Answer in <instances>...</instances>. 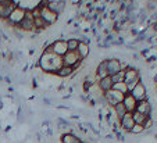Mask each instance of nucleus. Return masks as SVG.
Segmentation results:
<instances>
[{
    "mask_svg": "<svg viewBox=\"0 0 157 143\" xmlns=\"http://www.w3.org/2000/svg\"><path fill=\"white\" fill-rule=\"evenodd\" d=\"M36 65L40 70H43L45 72L56 74L63 67V57H60V56H57L54 53H46V51H43Z\"/></svg>",
    "mask_w": 157,
    "mask_h": 143,
    "instance_id": "f257e3e1",
    "label": "nucleus"
},
{
    "mask_svg": "<svg viewBox=\"0 0 157 143\" xmlns=\"http://www.w3.org/2000/svg\"><path fill=\"white\" fill-rule=\"evenodd\" d=\"M25 11H26V8L21 7V6H17V8H15V10L11 13L10 17L6 20V22L11 26H17L20 22L25 18Z\"/></svg>",
    "mask_w": 157,
    "mask_h": 143,
    "instance_id": "f03ea898",
    "label": "nucleus"
},
{
    "mask_svg": "<svg viewBox=\"0 0 157 143\" xmlns=\"http://www.w3.org/2000/svg\"><path fill=\"white\" fill-rule=\"evenodd\" d=\"M17 28L22 29V31H26V32H32L35 29V25H33V15H32V11L31 10H26L25 11V18L20 22Z\"/></svg>",
    "mask_w": 157,
    "mask_h": 143,
    "instance_id": "7ed1b4c3",
    "label": "nucleus"
},
{
    "mask_svg": "<svg viewBox=\"0 0 157 143\" xmlns=\"http://www.w3.org/2000/svg\"><path fill=\"white\" fill-rule=\"evenodd\" d=\"M129 93H131L132 96L135 97L136 101H140V100H145V99H149V97H147V92H146V86L143 85L142 81H140V82H139L138 85H136Z\"/></svg>",
    "mask_w": 157,
    "mask_h": 143,
    "instance_id": "20e7f679",
    "label": "nucleus"
},
{
    "mask_svg": "<svg viewBox=\"0 0 157 143\" xmlns=\"http://www.w3.org/2000/svg\"><path fill=\"white\" fill-rule=\"evenodd\" d=\"M50 46H51L53 53L57 54V56H60V57H63V56L68 51V47H67V40H61V39L54 40Z\"/></svg>",
    "mask_w": 157,
    "mask_h": 143,
    "instance_id": "39448f33",
    "label": "nucleus"
},
{
    "mask_svg": "<svg viewBox=\"0 0 157 143\" xmlns=\"http://www.w3.org/2000/svg\"><path fill=\"white\" fill-rule=\"evenodd\" d=\"M39 8H40V17L43 18L49 25H51V24H54V22L57 21L59 14H56L54 11H51L48 6H46V7H39Z\"/></svg>",
    "mask_w": 157,
    "mask_h": 143,
    "instance_id": "423d86ee",
    "label": "nucleus"
},
{
    "mask_svg": "<svg viewBox=\"0 0 157 143\" xmlns=\"http://www.w3.org/2000/svg\"><path fill=\"white\" fill-rule=\"evenodd\" d=\"M78 61H82L79 57L78 51H67L63 56V65H68V67H74Z\"/></svg>",
    "mask_w": 157,
    "mask_h": 143,
    "instance_id": "0eeeda50",
    "label": "nucleus"
},
{
    "mask_svg": "<svg viewBox=\"0 0 157 143\" xmlns=\"http://www.w3.org/2000/svg\"><path fill=\"white\" fill-rule=\"evenodd\" d=\"M107 71H109V75H114V74L122 71L121 61L118 58H107Z\"/></svg>",
    "mask_w": 157,
    "mask_h": 143,
    "instance_id": "6e6552de",
    "label": "nucleus"
},
{
    "mask_svg": "<svg viewBox=\"0 0 157 143\" xmlns=\"http://www.w3.org/2000/svg\"><path fill=\"white\" fill-rule=\"evenodd\" d=\"M122 104L125 106L127 113H134V111L136 110V104H138V101H136V99L132 96L131 93H127L125 97H124V100H122Z\"/></svg>",
    "mask_w": 157,
    "mask_h": 143,
    "instance_id": "1a4fd4ad",
    "label": "nucleus"
},
{
    "mask_svg": "<svg viewBox=\"0 0 157 143\" xmlns=\"http://www.w3.org/2000/svg\"><path fill=\"white\" fill-rule=\"evenodd\" d=\"M120 125H121V129L125 131V132H129L131 128L135 125V122H134V118H132V113H127L124 117L120 120Z\"/></svg>",
    "mask_w": 157,
    "mask_h": 143,
    "instance_id": "9d476101",
    "label": "nucleus"
},
{
    "mask_svg": "<svg viewBox=\"0 0 157 143\" xmlns=\"http://www.w3.org/2000/svg\"><path fill=\"white\" fill-rule=\"evenodd\" d=\"M135 111H139V113H142V114L150 117V114H152V103L149 101V99H145V100L138 101Z\"/></svg>",
    "mask_w": 157,
    "mask_h": 143,
    "instance_id": "9b49d317",
    "label": "nucleus"
},
{
    "mask_svg": "<svg viewBox=\"0 0 157 143\" xmlns=\"http://www.w3.org/2000/svg\"><path fill=\"white\" fill-rule=\"evenodd\" d=\"M106 76H109V71H107V58H104L103 61H100L97 65V70H96V82L97 81H100V79L106 78Z\"/></svg>",
    "mask_w": 157,
    "mask_h": 143,
    "instance_id": "f8f14e48",
    "label": "nucleus"
},
{
    "mask_svg": "<svg viewBox=\"0 0 157 143\" xmlns=\"http://www.w3.org/2000/svg\"><path fill=\"white\" fill-rule=\"evenodd\" d=\"M124 71H125V78H124V82L125 83L131 82V81H134V79H136V78H139V76H140V75H139V70L131 67V65H128Z\"/></svg>",
    "mask_w": 157,
    "mask_h": 143,
    "instance_id": "ddd939ff",
    "label": "nucleus"
},
{
    "mask_svg": "<svg viewBox=\"0 0 157 143\" xmlns=\"http://www.w3.org/2000/svg\"><path fill=\"white\" fill-rule=\"evenodd\" d=\"M97 85L99 88H100V90H102L103 93L109 92L111 88H113V81H111V76H106V78L100 79V81H97Z\"/></svg>",
    "mask_w": 157,
    "mask_h": 143,
    "instance_id": "4468645a",
    "label": "nucleus"
},
{
    "mask_svg": "<svg viewBox=\"0 0 157 143\" xmlns=\"http://www.w3.org/2000/svg\"><path fill=\"white\" fill-rule=\"evenodd\" d=\"M77 51H78V54H79L81 60H85V58H88L89 54H91V47H89L88 43L79 42V46H78Z\"/></svg>",
    "mask_w": 157,
    "mask_h": 143,
    "instance_id": "2eb2a0df",
    "label": "nucleus"
},
{
    "mask_svg": "<svg viewBox=\"0 0 157 143\" xmlns=\"http://www.w3.org/2000/svg\"><path fill=\"white\" fill-rule=\"evenodd\" d=\"M61 143H84V142L75 133L68 132V133H63L61 135Z\"/></svg>",
    "mask_w": 157,
    "mask_h": 143,
    "instance_id": "dca6fc26",
    "label": "nucleus"
},
{
    "mask_svg": "<svg viewBox=\"0 0 157 143\" xmlns=\"http://www.w3.org/2000/svg\"><path fill=\"white\" fill-rule=\"evenodd\" d=\"M74 68L72 67H68V65H63L61 68H60L59 71L56 72V75L60 76V78H68V76H71L74 74Z\"/></svg>",
    "mask_w": 157,
    "mask_h": 143,
    "instance_id": "f3484780",
    "label": "nucleus"
},
{
    "mask_svg": "<svg viewBox=\"0 0 157 143\" xmlns=\"http://www.w3.org/2000/svg\"><path fill=\"white\" fill-rule=\"evenodd\" d=\"M64 6H66V2H50L48 4V7L51 11H54L56 14H60L63 10H64Z\"/></svg>",
    "mask_w": 157,
    "mask_h": 143,
    "instance_id": "a211bd4d",
    "label": "nucleus"
},
{
    "mask_svg": "<svg viewBox=\"0 0 157 143\" xmlns=\"http://www.w3.org/2000/svg\"><path fill=\"white\" fill-rule=\"evenodd\" d=\"M132 118H134V122H135V124H138V125H143L149 117L145 115V114H142V113H139V111H134V113H132Z\"/></svg>",
    "mask_w": 157,
    "mask_h": 143,
    "instance_id": "6ab92c4d",
    "label": "nucleus"
},
{
    "mask_svg": "<svg viewBox=\"0 0 157 143\" xmlns=\"http://www.w3.org/2000/svg\"><path fill=\"white\" fill-rule=\"evenodd\" d=\"M17 6H18V4L15 3V2H13V3H11V4H8V6H6V8H4V11H3V14L0 15V18H2V20H4V21H6V20H7V18L11 15V13H13V11H14L15 8H17Z\"/></svg>",
    "mask_w": 157,
    "mask_h": 143,
    "instance_id": "aec40b11",
    "label": "nucleus"
},
{
    "mask_svg": "<svg viewBox=\"0 0 157 143\" xmlns=\"http://www.w3.org/2000/svg\"><path fill=\"white\" fill-rule=\"evenodd\" d=\"M33 25H35V29H38V31H43V29H46L49 26V24L42 17H38V18H33Z\"/></svg>",
    "mask_w": 157,
    "mask_h": 143,
    "instance_id": "412c9836",
    "label": "nucleus"
},
{
    "mask_svg": "<svg viewBox=\"0 0 157 143\" xmlns=\"http://www.w3.org/2000/svg\"><path fill=\"white\" fill-rule=\"evenodd\" d=\"M113 110H114V113H115V117L118 118V121H120L121 118L124 117L125 114H127V110H125V106L122 103H118L117 106H114L113 107Z\"/></svg>",
    "mask_w": 157,
    "mask_h": 143,
    "instance_id": "4be33fe9",
    "label": "nucleus"
},
{
    "mask_svg": "<svg viewBox=\"0 0 157 143\" xmlns=\"http://www.w3.org/2000/svg\"><path fill=\"white\" fill-rule=\"evenodd\" d=\"M107 93H109L110 96L113 97V99H114L115 101H118V103H122V100H124V97H125L124 93L118 92V90H114V89H110Z\"/></svg>",
    "mask_w": 157,
    "mask_h": 143,
    "instance_id": "5701e85b",
    "label": "nucleus"
},
{
    "mask_svg": "<svg viewBox=\"0 0 157 143\" xmlns=\"http://www.w3.org/2000/svg\"><path fill=\"white\" fill-rule=\"evenodd\" d=\"M78 46H79V39L71 38V39L67 40V47H68V51H77Z\"/></svg>",
    "mask_w": 157,
    "mask_h": 143,
    "instance_id": "b1692460",
    "label": "nucleus"
},
{
    "mask_svg": "<svg viewBox=\"0 0 157 143\" xmlns=\"http://www.w3.org/2000/svg\"><path fill=\"white\" fill-rule=\"evenodd\" d=\"M111 89H114V90H118V92L124 93V95H127V93H129V92H128V86H127V83H125V82L113 83V88H111Z\"/></svg>",
    "mask_w": 157,
    "mask_h": 143,
    "instance_id": "393cba45",
    "label": "nucleus"
},
{
    "mask_svg": "<svg viewBox=\"0 0 157 143\" xmlns=\"http://www.w3.org/2000/svg\"><path fill=\"white\" fill-rule=\"evenodd\" d=\"M111 76V81L113 83H118V82H124V78H125V71H120L114 75H110Z\"/></svg>",
    "mask_w": 157,
    "mask_h": 143,
    "instance_id": "a878e982",
    "label": "nucleus"
},
{
    "mask_svg": "<svg viewBox=\"0 0 157 143\" xmlns=\"http://www.w3.org/2000/svg\"><path fill=\"white\" fill-rule=\"evenodd\" d=\"M145 132V128H143V125H138V124H135V125L131 128V131H129V133H132V135H140V133Z\"/></svg>",
    "mask_w": 157,
    "mask_h": 143,
    "instance_id": "bb28decb",
    "label": "nucleus"
},
{
    "mask_svg": "<svg viewBox=\"0 0 157 143\" xmlns=\"http://www.w3.org/2000/svg\"><path fill=\"white\" fill-rule=\"evenodd\" d=\"M17 121L18 122H25V113H24V108L18 107V111H17Z\"/></svg>",
    "mask_w": 157,
    "mask_h": 143,
    "instance_id": "cd10ccee",
    "label": "nucleus"
},
{
    "mask_svg": "<svg viewBox=\"0 0 157 143\" xmlns=\"http://www.w3.org/2000/svg\"><path fill=\"white\" fill-rule=\"evenodd\" d=\"M139 82H140V76H139V78H136V79H134V81H131V82H128V83H127V86H128V92H131V90L134 89V88H135V86L138 85Z\"/></svg>",
    "mask_w": 157,
    "mask_h": 143,
    "instance_id": "c85d7f7f",
    "label": "nucleus"
},
{
    "mask_svg": "<svg viewBox=\"0 0 157 143\" xmlns=\"http://www.w3.org/2000/svg\"><path fill=\"white\" fill-rule=\"evenodd\" d=\"M153 124H154V122H153V118L149 117V118L146 120V122L143 124V128H145V131H149V129L153 128Z\"/></svg>",
    "mask_w": 157,
    "mask_h": 143,
    "instance_id": "c756f323",
    "label": "nucleus"
},
{
    "mask_svg": "<svg viewBox=\"0 0 157 143\" xmlns=\"http://www.w3.org/2000/svg\"><path fill=\"white\" fill-rule=\"evenodd\" d=\"M4 8H6V6H4V4L2 3V4H0V15L3 14V11H4Z\"/></svg>",
    "mask_w": 157,
    "mask_h": 143,
    "instance_id": "7c9ffc66",
    "label": "nucleus"
},
{
    "mask_svg": "<svg viewBox=\"0 0 157 143\" xmlns=\"http://www.w3.org/2000/svg\"><path fill=\"white\" fill-rule=\"evenodd\" d=\"M3 79H4V81H6V82H7V83H11V78H10V76H8V75H6Z\"/></svg>",
    "mask_w": 157,
    "mask_h": 143,
    "instance_id": "2f4dec72",
    "label": "nucleus"
},
{
    "mask_svg": "<svg viewBox=\"0 0 157 143\" xmlns=\"http://www.w3.org/2000/svg\"><path fill=\"white\" fill-rule=\"evenodd\" d=\"M46 135H48V136H51V135H53V131H51L50 128H48V131H46Z\"/></svg>",
    "mask_w": 157,
    "mask_h": 143,
    "instance_id": "473e14b6",
    "label": "nucleus"
},
{
    "mask_svg": "<svg viewBox=\"0 0 157 143\" xmlns=\"http://www.w3.org/2000/svg\"><path fill=\"white\" fill-rule=\"evenodd\" d=\"M3 2H4V0H0V4H2V3H3Z\"/></svg>",
    "mask_w": 157,
    "mask_h": 143,
    "instance_id": "72a5a7b5",
    "label": "nucleus"
},
{
    "mask_svg": "<svg viewBox=\"0 0 157 143\" xmlns=\"http://www.w3.org/2000/svg\"><path fill=\"white\" fill-rule=\"evenodd\" d=\"M156 139H157V135H156Z\"/></svg>",
    "mask_w": 157,
    "mask_h": 143,
    "instance_id": "f704fd0d",
    "label": "nucleus"
}]
</instances>
